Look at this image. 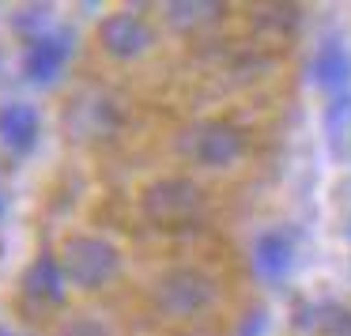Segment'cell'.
<instances>
[{
    "label": "cell",
    "mask_w": 351,
    "mask_h": 336,
    "mask_svg": "<svg viewBox=\"0 0 351 336\" xmlns=\"http://www.w3.org/2000/svg\"><path fill=\"white\" fill-rule=\"evenodd\" d=\"M182 147H185V155H189L193 163L212 167V170H223V167H230V163H238V155L245 152V136H242L238 125L215 117V121L193 125V129L185 132Z\"/></svg>",
    "instance_id": "4"
},
{
    "label": "cell",
    "mask_w": 351,
    "mask_h": 336,
    "mask_svg": "<svg viewBox=\"0 0 351 336\" xmlns=\"http://www.w3.org/2000/svg\"><path fill=\"white\" fill-rule=\"evenodd\" d=\"M64 336H110V328L102 321H72L64 328Z\"/></svg>",
    "instance_id": "13"
},
{
    "label": "cell",
    "mask_w": 351,
    "mask_h": 336,
    "mask_svg": "<svg viewBox=\"0 0 351 336\" xmlns=\"http://www.w3.org/2000/svg\"><path fill=\"white\" fill-rule=\"evenodd\" d=\"M0 336H8V333H0Z\"/></svg>",
    "instance_id": "15"
},
{
    "label": "cell",
    "mask_w": 351,
    "mask_h": 336,
    "mask_svg": "<svg viewBox=\"0 0 351 336\" xmlns=\"http://www.w3.org/2000/svg\"><path fill=\"white\" fill-rule=\"evenodd\" d=\"M250 261H253V272L265 283H280L291 272V261H295V238L287 230H265L253 242Z\"/></svg>",
    "instance_id": "7"
},
{
    "label": "cell",
    "mask_w": 351,
    "mask_h": 336,
    "mask_svg": "<svg viewBox=\"0 0 351 336\" xmlns=\"http://www.w3.org/2000/svg\"><path fill=\"white\" fill-rule=\"evenodd\" d=\"M215 302V280L204 268L178 265L155 280V306L167 317H197Z\"/></svg>",
    "instance_id": "2"
},
{
    "label": "cell",
    "mask_w": 351,
    "mask_h": 336,
    "mask_svg": "<svg viewBox=\"0 0 351 336\" xmlns=\"http://www.w3.org/2000/svg\"><path fill=\"white\" fill-rule=\"evenodd\" d=\"M99 46L117 61H132L152 46V27L132 12H117V16H106L99 23Z\"/></svg>",
    "instance_id": "6"
},
{
    "label": "cell",
    "mask_w": 351,
    "mask_h": 336,
    "mask_svg": "<svg viewBox=\"0 0 351 336\" xmlns=\"http://www.w3.org/2000/svg\"><path fill=\"white\" fill-rule=\"evenodd\" d=\"M265 328H268V310H250L242 321H238V328H234V336H265Z\"/></svg>",
    "instance_id": "12"
},
{
    "label": "cell",
    "mask_w": 351,
    "mask_h": 336,
    "mask_svg": "<svg viewBox=\"0 0 351 336\" xmlns=\"http://www.w3.org/2000/svg\"><path fill=\"white\" fill-rule=\"evenodd\" d=\"M57 261H61L64 280L76 283V287H84V291L106 287V283L117 276V268H121V253H117V245L106 242L102 235H72V238H64Z\"/></svg>",
    "instance_id": "1"
},
{
    "label": "cell",
    "mask_w": 351,
    "mask_h": 336,
    "mask_svg": "<svg viewBox=\"0 0 351 336\" xmlns=\"http://www.w3.org/2000/svg\"><path fill=\"white\" fill-rule=\"evenodd\" d=\"M38 132H42V117L31 102H4V106H0V140H4L16 155L34 152Z\"/></svg>",
    "instance_id": "9"
},
{
    "label": "cell",
    "mask_w": 351,
    "mask_h": 336,
    "mask_svg": "<svg viewBox=\"0 0 351 336\" xmlns=\"http://www.w3.org/2000/svg\"><path fill=\"white\" fill-rule=\"evenodd\" d=\"M167 12L178 27H193V23H204V19L219 16V4H170Z\"/></svg>",
    "instance_id": "11"
},
{
    "label": "cell",
    "mask_w": 351,
    "mask_h": 336,
    "mask_svg": "<svg viewBox=\"0 0 351 336\" xmlns=\"http://www.w3.org/2000/svg\"><path fill=\"white\" fill-rule=\"evenodd\" d=\"M0 215H4V193H0Z\"/></svg>",
    "instance_id": "14"
},
{
    "label": "cell",
    "mask_w": 351,
    "mask_h": 336,
    "mask_svg": "<svg viewBox=\"0 0 351 336\" xmlns=\"http://www.w3.org/2000/svg\"><path fill=\"white\" fill-rule=\"evenodd\" d=\"M64 272H61V261L53 257V253H42V257H34L31 265H27L23 272V291L31 298H38V302H61L64 298Z\"/></svg>",
    "instance_id": "10"
},
{
    "label": "cell",
    "mask_w": 351,
    "mask_h": 336,
    "mask_svg": "<svg viewBox=\"0 0 351 336\" xmlns=\"http://www.w3.org/2000/svg\"><path fill=\"white\" fill-rule=\"evenodd\" d=\"M313 84L325 87L332 99H343L348 95V84H351V53L348 46H343L340 38H325L317 46V53H313Z\"/></svg>",
    "instance_id": "8"
},
{
    "label": "cell",
    "mask_w": 351,
    "mask_h": 336,
    "mask_svg": "<svg viewBox=\"0 0 351 336\" xmlns=\"http://www.w3.org/2000/svg\"><path fill=\"white\" fill-rule=\"evenodd\" d=\"M140 208H144V215L155 227H167V230L193 227L204 215V193L193 182H185V178H162V182L144 189Z\"/></svg>",
    "instance_id": "3"
},
{
    "label": "cell",
    "mask_w": 351,
    "mask_h": 336,
    "mask_svg": "<svg viewBox=\"0 0 351 336\" xmlns=\"http://www.w3.org/2000/svg\"><path fill=\"white\" fill-rule=\"evenodd\" d=\"M72 57L69 31H34L23 49V76L31 84H53Z\"/></svg>",
    "instance_id": "5"
}]
</instances>
